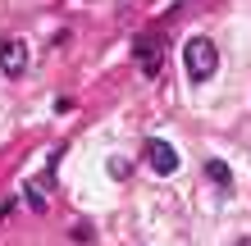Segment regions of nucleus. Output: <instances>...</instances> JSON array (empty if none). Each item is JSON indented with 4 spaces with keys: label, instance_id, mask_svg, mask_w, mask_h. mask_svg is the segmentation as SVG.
Returning a JSON list of instances; mask_svg holds the SVG:
<instances>
[{
    "label": "nucleus",
    "instance_id": "obj_6",
    "mask_svg": "<svg viewBox=\"0 0 251 246\" xmlns=\"http://www.w3.org/2000/svg\"><path fill=\"white\" fill-rule=\"evenodd\" d=\"M27 205H37V210H46V192H41V187L32 182V187H27Z\"/></svg>",
    "mask_w": 251,
    "mask_h": 246
},
{
    "label": "nucleus",
    "instance_id": "obj_4",
    "mask_svg": "<svg viewBox=\"0 0 251 246\" xmlns=\"http://www.w3.org/2000/svg\"><path fill=\"white\" fill-rule=\"evenodd\" d=\"M137 64H142V73H151V78H155V68H160V37L137 41Z\"/></svg>",
    "mask_w": 251,
    "mask_h": 246
},
{
    "label": "nucleus",
    "instance_id": "obj_7",
    "mask_svg": "<svg viewBox=\"0 0 251 246\" xmlns=\"http://www.w3.org/2000/svg\"><path fill=\"white\" fill-rule=\"evenodd\" d=\"M110 178H128V160H110Z\"/></svg>",
    "mask_w": 251,
    "mask_h": 246
},
{
    "label": "nucleus",
    "instance_id": "obj_1",
    "mask_svg": "<svg viewBox=\"0 0 251 246\" xmlns=\"http://www.w3.org/2000/svg\"><path fill=\"white\" fill-rule=\"evenodd\" d=\"M183 68H187V82H205V78H215V68H219V50H215V41H210V37H192L187 46H183Z\"/></svg>",
    "mask_w": 251,
    "mask_h": 246
},
{
    "label": "nucleus",
    "instance_id": "obj_5",
    "mask_svg": "<svg viewBox=\"0 0 251 246\" xmlns=\"http://www.w3.org/2000/svg\"><path fill=\"white\" fill-rule=\"evenodd\" d=\"M205 173H210L219 187H233V173H228V164H224V160H210V164H205Z\"/></svg>",
    "mask_w": 251,
    "mask_h": 246
},
{
    "label": "nucleus",
    "instance_id": "obj_2",
    "mask_svg": "<svg viewBox=\"0 0 251 246\" xmlns=\"http://www.w3.org/2000/svg\"><path fill=\"white\" fill-rule=\"evenodd\" d=\"M146 164H151V173H160V178H169V173L178 169V151H174L169 141L151 137V141H146Z\"/></svg>",
    "mask_w": 251,
    "mask_h": 246
},
{
    "label": "nucleus",
    "instance_id": "obj_3",
    "mask_svg": "<svg viewBox=\"0 0 251 246\" xmlns=\"http://www.w3.org/2000/svg\"><path fill=\"white\" fill-rule=\"evenodd\" d=\"M0 68H5L9 78H19L27 68V46L23 41H5V46H0Z\"/></svg>",
    "mask_w": 251,
    "mask_h": 246
}]
</instances>
